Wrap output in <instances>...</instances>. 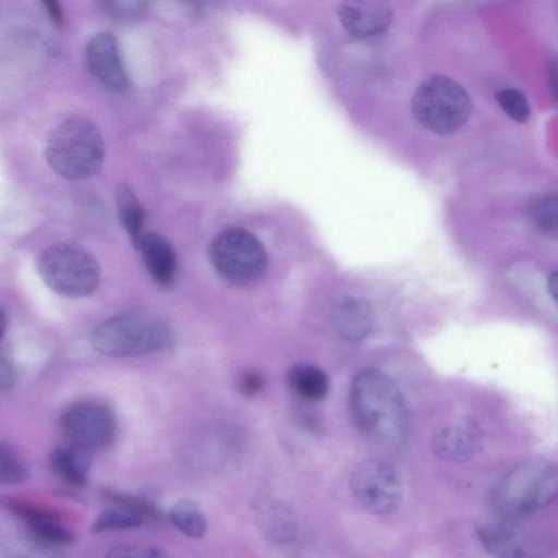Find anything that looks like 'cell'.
Returning a JSON list of instances; mask_svg holds the SVG:
<instances>
[{"label": "cell", "mask_w": 558, "mask_h": 558, "mask_svg": "<svg viewBox=\"0 0 558 558\" xmlns=\"http://www.w3.org/2000/svg\"><path fill=\"white\" fill-rule=\"evenodd\" d=\"M37 270L50 290L66 298L87 296L100 281V267L95 256L72 242L46 247L37 258Z\"/></svg>", "instance_id": "obj_5"}, {"label": "cell", "mask_w": 558, "mask_h": 558, "mask_svg": "<svg viewBox=\"0 0 558 558\" xmlns=\"http://www.w3.org/2000/svg\"><path fill=\"white\" fill-rule=\"evenodd\" d=\"M49 20L57 26L64 24V14L59 0H39Z\"/></svg>", "instance_id": "obj_30"}, {"label": "cell", "mask_w": 558, "mask_h": 558, "mask_svg": "<svg viewBox=\"0 0 558 558\" xmlns=\"http://www.w3.org/2000/svg\"><path fill=\"white\" fill-rule=\"evenodd\" d=\"M16 381L15 365L8 353L0 354V388L2 391L10 390Z\"/></svg>", "instance_id": "obj_29"}, {"label": "cell", "mask_w": 558, "mask_h": 558, "mask_svg": "<svg viewBox=\"0 0 558 558\" xmlns=\"http://www.w3.org/2000/svg\"><path fill=\"white\" fill-rule=\"evenodd\" d=\"M264 377L255 369L243 372L239 378V389L246 397H253L263 391Z\"/></svg>", "instance_id": "obj_28"}, {"label": "cell", "mask_w": 558, "mask_h": 558, "mask_svg": "<svg viewBox=\"0 0 558 558\" xmlns=\"http://www.w3.org/2000/svg\"><path fill=\"white\" fill-rule=\"evenodd\" d=\"M32 537L46 546H68L75 539L73 533L64 527L59 515L26 523Z\"/></svg>", "instance_id": "obj_22"}, {"label": "cell", "mask_w": 558, "mask_h": 558, "mask_svg": "<svg viewBox=\"0 0 558 558\" xmlns=\"http://www.w3.org/2000/svg\"><path fill=\"white\" fill-rule=\"evenodd\" d=\"M547 286L551 298L558 304V271H555L549 276Z\"/></svg>", "instance_id": "obj_33"}, {"label": "cell", "mask_w": 558, "mask_h": 558, "mask_svg": "<svg viewBox=\"0 0 558 558\" xmlns=\"http://www.w3.org/2000/svg\"><path fill=\"white\" fill-rule=\"evenodd\" d=\"M59 427L66 442L90 453L109 447L118 424L112 409L98 400H81L70 404L59 417Z\"/></svg>", "instance_id": "obj_8"}, {"label": "cell", "mask_w": 558, "mask_h": 558, "mask_svg": "<svg viewBox=\"0 0 558 558\" xmlns=\"http://www.w3.org/2000/svg\"><path fill=\"white\" fill-rule=\"evenodd\" d=\"M49 461L52 471L68 485L75 488L87 485L90 452L66 442L51 451Z\"/></svg>", "instance_id": "obj_17"}, {"label": "cell", "mask_w": 558, "mask_h": 558, "mask_svg": "<svg viewBox=\"0 0 558 558\" xmlns=\"http://www.w3.org/2000/svg\"><path fill=\"white\" fill-rule=\"evenodd\" d=\"M208 256L218 276L236 287L256 283L268 265L262 242L243 228H229L218 233L209 245Z\"/></svg>", "instance_id": "obj_7"}, {"label": "cell", "mask_w": 558, "mask_h": 558, "mask_svg": "<svg viewBox=\"0 0 558 558\" xmlns=\"http://www.w3.org/2000/svg\"><path fill=\"white\" fill-rule=\"evenodd\" d=\"M173 526L182 534L201 538L207 531V521L198 506L187 499L178 501L169 512Z\"/></svg>", "instance_id": "obj_21"}, {"label": "cell", "mask_w": 558, "mask_h": 558, "mask_svg": "<svg viewBox=\"0 0 558 558\" xmlns=\"http://www.w3.org/2000/svg\"><path fill=\"white\" fill-rule=\"evenodd\" d=\"M29 470L23 457L10 445L0 446V483L16 485L28 478Z\"/></svg>", "instance_id": "obj_23"}, {"label": "cell", "mask_w": 558, "mask_h": 558, "mask_svg": "<svg viewBox=\"0 0 558 558\" xmlns=\"http://www.w3.org/2000/svg\"><path fill=\"white\" fill-rule=\"evenodd\" d=\"M350 487L356 500L374 514L397 510L403 498V483L398 470L381 459H366L352 471Z\"/></svg>", "instance_id": "obj_9"}, {"label": "cell", "mask_w": 558, "mask_h": 558, "mask_svg": "<svg viewBox=\"0 0 558 558\" xmlns=\"http://www.w3.org/2000/svg\"><path fill=\"white\" fill-rule=\"evenodd\" d=\"M137 247L153 280L163 288L171 287L178 272L177 254L172 244L163 235L148 232L143 234Z\"/></svg>", "instance_id": "obj_15"}, {"label": "cell", "mask_w": 558, "mask_h": 558, "mask_svg": "<svg viewBox=\"0 0 558 558\" xmlns=\"http://www.w3.org/2000/svg\"><path fill=\"white\" fill-rule=\"evenodd\" d=\"M143 521L142 517L120 508L105 509L98 513L92 523L90 531L94 534H99L109 531L126 530L141 525Z\"/></svg>", "instance_id": "obj_25"}, {"label": "cell", "mask_w": 558, "mask_h": 558, "mask_svg": "<svg viewBox=\"0 0 558 558\" xmlns=\"http://www.w3.org/2000/svg\"><path fill=\"white\" fill-rule=\"evenodd\" d=\"M480 442L481 435L477 426L473 422L460 420L438 429L433 440V448L439 458L461 462L477 451Z\"/></svg>", "instance_id": "obj_13"}, {"label": "cell", "mask_w": 558, "mask_h": 558, "mask_svg": "<svg viewBox=\"0 0 558 558\" xmlns=\"http://www.w3.org/2000/svg\"><path fill=\"white\" fill-rule=\"evenodd\" d=\"M256 519L262 533L274 544L288 545L299 537V520L293 510L282 501L262 499L256 507Z\"/></svg>", "instance_id": "obj_14"}, {"label": "cell", "mask_w": 558, "mask_h": 558, "mask_svg": "<svg viewBox=\"0 0 558 558\" xmlns=\"http://www.w3.org/2000/svg\"><path fill=\"white\" fill-rule=\"evenodd\" d=\"M332 323L337 333L343 340L359 342L372 330L374 313L366 301L347 296L336 305Z\"/></svg>", "instance_id": "obj_16"}, {"label": "cell", "mask_w": 558, "mask_h": 558, "mask_svg": "<svg viewBox=\"0 0 558 558\" xmlns=\"http://www.w3.org/2000/svg\"><path fill=\"white\" fill-rule=\"evenodd\" d=\"M107 14L123 22L136 21L148 13L156 0H101Z\"/></svg>", "instance_id": "obj_27"}, {"label": "cell", "mask_w": 558, "mask_h": 558, "mask_svg": "<svg viewBox=\"0 0 558 558\" xmlns=\"http://www.w3.org/2000/svg\"><path fill=\"white\" fill-rule=\"evenodd\" d=\"M171 328L160 318L143 314L110 317L90 333V344L98 353L111 357L145 355L169 349Z\"/></svg>", "instance_id": "obj_4"}, {"label": "cell", "mask_w": 558, "mask_h": 558, "mask_svg": "<svg viewBox=\"0 0 558 558\" xmlns=\"http://www.w3.org/2000/svg\"><path fill=\"white\" fill-rule=\"evenodd\" d=\"M288 384L300 399L310 402L323 400L329 387L325 372L306 363H299L290 368Z\"/></svg>", "instance_id": "obj_18"}, {"label": "cell", "mask_w": 558, "mask_h": 558, "mask_svg": "<svg viewBox=\"0 0 558 558\" xmlns=\"http://www.w3.org/2000/svg\"><path fill=\"white\" fill-rule=\"evenodd\" d=\"M468 92L445 75L426 78L412 98L411 109L416 121L436 134H451L468 121L471 112Z\"/></svg>", "instance_id": "obj_6"}, {"label": "cell", "mask_w": 558, "mask_h": 558, "mask_svg": "<svg viewBox=\"0 0 558 558\" xmlns=\"http://www.w3.org/2000/svg\"><path fill=\"white\" fill-rule=\"evenodd\" d=\"M194 13H203L213 8L218 0H178Z\"/></svg>", "instance_id": "obj_32"}, {"label": "cell", "mask_w": 558, "mask_h": 558, "mask_svg": "<svg viewBox=\"0 0 558 558\" xmlns=\"http://www.w3.org/2000/svg\"><path fill=\"white\" fill-rule=\"evenodd\" d=\"M46 160L66 180H84L99 171L105 159V144L98 128L88 119L72 118L49 135Z\"/></svg>", "instance_id": "obj_3"}, {"label": "cell", "mask_w": 558, "mask_h": 558, "mask_svg": "<svg viewBox=\"0 0 558 558\" xmlns=\"http://www.w3.org/2000/svg\"><path fill=\"white\" fill-rule=\"evenodd\" d=\"M353 420L374 444L395 449L408 435L409 413L393 379L377 368L357 373L350 388Z\"/></svg>", "instance_id": "obj_1"}, {"label": "cell", "mask_w": 558, "mask_h": 558, "mask_svg": "<svg viewBox=\"0 0 558 558\" xmlns=\"http://www.w3.org/2000/svg\"><path fill=\"white\" fill-rule=\"evenodd\" d=\"M495 99L501 110L514 122L525 123L530 119V104L521 89L500 88L495 93Z\"/></svg>", "instance_id": "obj_26"}, {"label": "cell", "mask_w": 558, "mask_h": 558, "mask_svg": "<svg viewBox=\"0 0 558 558\" xmlns=\"http://www.w3.org/2000/svg\"><path fill=\"white\" fill-rule=\"evenodd\" d=\"M100 497L104 500L116 505L117 508L137 514L143 519H157L159 517V511L155 504L144 497L130 495L116 489H102L100 492Z\"/></svg>", "instance_id": "obj_24"}, {"label": "cell", "mask_w": 558, "mask_h": 558, "mask_svg": "<svg viewBox=\"0 0 558 558\" xmlns=\"http://www.w3.org/2000/svg\"><path fill=\"white\" fill-rule=\"evenodd\" d=\"M338 17L349 35L367 39L388 29L392 10L386 0H343L338 9Z\"/></svg>", "instance_id": "obj_12"}, {"label": "cell", "mask_w": 558, "mask_h": 558, "mask_svg": "<svg viewBox=\"0 0 558 558\" xmlns=\"http://www.w3.org/2000/svg\"><path fill=\"white\" fill-rule=\"evenodd\" d=\"M118 216L121 225L137 247L143 236L144 211L133 191L121 184L116 194Z\"/></svg>", "instance_id": "obj_20"}, {"label": "cell", "mask_w": 558, "mask_h": 558, "mask_svg": "<svg viewBox=\"0 0 558 558\" xmlns=\"http://www.w3.org/2000/svg\"><path fill=\"white\" fill-rule=\"evenodd\" d=\"M547 74L554 95L558 101V56H553L547 62Z\"/></svg>", "instance_id": "obj_31"}, {"label": "cell", "mask_w": 558, "mask_h": 558, "mask_svg": "<svg viewBox=\"0 0 558 558\" xmlns=\"http://www.w3.org/2000/svg\"><path fill=\"white\" fill-rule=\"evenodd\" d=\"M522 519L504 518L478 526L481 543L499 557L541 555L550 548V541L537 531L521 525Z\"/></svg>", "instance_id": "obj_10"}, {"label": "cell", "mask_w": 558, "mask_h": 558, "mask_svg": "<svg viewBox=\"0 0 558 558\" xmlns=\"http://www.w3.org/2000/svg\"><path fill=\"white\" fill-rule=\"evenodd\" d=\"M558 497V462L531 459L509 471L496 485L493 504L504 518L525 519Z\"/></svg>", "instance_id": "obj_2"}, {"label": "cell", "mask_w": 558, "mask_h": 558, "mask_svg": "<svg viewBox=\"0 0 558 558\" xmlns=\"http://www.w3.org/2000/svg\"><path fill=\"white\" fill-rule=\"evenodd\" d=\"M526 217L539 233L558 239V192L542 193L526 205Z\"/></svg>", "instance_id": "obj_19"}, {"label": "cell", "mask_w": 558, "mask_h": 558, "mask_svg": "<svg viewBox=\"0 0 558 558\" xmlns=\"http://www.w3.org/2000/svg\"><path fill=\"white\" fill-rule=\"evenodd\" d=\"M85 61L90 74L106 88L117 93L129 88V75L112 34H95L86 45Z\"/></svg>", "instance_id": "obj_11"}]
</instances>
